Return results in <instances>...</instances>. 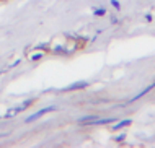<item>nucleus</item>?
Returning <instances> with one entry per match:
<instances>
[{
  "label": "nucleus",
  "mask_w": 155,
  "mask_h": 148,
  "mask_svg": "<svg viewBox=\"0 0 155 148\" xmlns=\"http://www.w3.org/2000/svg\"><path fill=\"white\" fill-rule=\"evenodd\" d=\"M118 21H119L118 16H113V15H111V25H118Z\"/></svg>",
  "instance_id": "nucleus-13"
},
{
  "label": "nucleus",
  "mask_w": 155,
  "mask_h": 148,
  "mask_svg": "<svg viewBox=\"0 0 155 148\" xmlns=\"http://www.w3.org/2000/svg\"><path fill=\"white\" fill-rule=\"evenodd\" d=\"M88 86V81H75V83H72V85H69V86H65L62 91H75V89H83V88H87Z\"/></svg>",
  "instance_id": "nucleus-2"
},
{
  "label": "nucleus",
  "mask_w": 155,
  "mask_h": 148,
  "mask_svg": "<svg viewBox=\"0 0 155 148\" xmlns=\"http://www.w3.org/2000/svg\"><path fill=\"white\" fill-rule=\"evenodd\" d=\"M124 138H126V133H119L118 137H114V140H116V142H123Z\"/></svg>",
  "instance_id": "nucleus-12"
},
{
  "label": "nucleus",
  "mask_w": 155,
  "mask_h": 148,
  "mask_svg": "<svg viewBox=\"0 0 155 148\" xmlns=\"http://www.w3.org/2000/svg\"><path fill=\"white\" fill-rule=\"evenodd\" d=\"M111 7H113V8H116V10H119V8H121V3H119L118 0H111Z\"/></svg>",
  "instance_id": "nucleus-11"
},
{
  "label": "nucleus",
  "mask_w": 155,
  "mask_h": 148,
  "mask_svg": "<svg viewBox=\"0 0 155 148\" xmlns=\"http://www.w3.org/2000/svg\"><path fill=\"white\" fill-rule=\"evenodd\" d=\"M132 124V120L131 119H124V120H119L116 125H113V130H121V129H124V127H127V125H131Z\"/></svg>",
  "instance_id": "nucleus-6"
},
{
  "label": "nucleus",
  "mask_w": 155,
  "mask_h": 148,
  "mask_svg": "<svg viewBox=\"0 0 155 148\" xmlns=\"http://www.w3.org/2000/svg\"><path fill=\"white\" fill-rule=\"evenodd\" d=\"M52 111H56V108H54V106H47V108H43L41 111H38V112H34V114L28 116V117H26V122H33V120L43 117L44 114H47V112H52Z\"/></svg>",
  "instance_id": "nucleus-1"
},
{
  "label": "nucleus",
  "mask_w": 155,
  "mask_h": 148,
  "mask_svg": "<svg viewBox=\"0 0 155 148\" xmlns=\"http://www.w3.org/2000/svg\"><path fill=\"white\" fill-rule=\"evenodd\" d=\"M0 73H3V70H0Z\"/></svg>",
  "instance_id": "nucleus-14"
},
{
  "label": "nucleus",
  "mask_w": 155,
  "mask_h": 148,
  "mask_svg": "<svg viewBox=\"0 0 155 148\" xmlns=\"http://www.w3.org/2000/svg\"><path fill=\"white\" fill-rule=\"evenodd\" d=\"M98 119V116H83V117L78 119V124H83V125H93V122Z\"/></svg>",
  "instance_id": "nucleus-5"
},
{
  "label": "nucleus",
  "mask_w": 155,
  "mask_h": 148,
  "mask_svg": "<svg viewBox=\"0 0 155 148\" xmlns=\"http://www.w3.org/2000/svg\"><path fill=\"white\" fill-rule=\"evenodd\" d=\"M154 88H155V83H152V85H149V86H147V88H144L142 91H139V93H137V95L134 96V98L131 99L129 103H134V101H137V99H139V98H142V96H145V95H147V93H149V91H152Z\"/></svg>",
  "instance_id": "nucleus-4"
},
{
  "label": "nucleus",
  "mask_w": 155,
  "mask_h": 148,
  "mask_svg": "<svg viewBox=\"0 0 155 148\" xmlns=\"http://www.w3.org/2000/svg\"><path fill=\"white\" fill-rule=\"evenodd\" d=\"M114 117H106V119H101V117H98L93 122V125H103V124H111V122H114Z\"/></svg>",
  "instance_id": "nucleus-7"
},
{
  "label": "nucleus",
  "mask_w": 155,
  "mask_h": 148,
  "mask_svg": "<svg viewBox=\"0 0 155 148\" xmlns=\"http://www.w3.org/2000/svg\"><path fill=\"white\" fill-rule=\"evenodd\" d=\"M43 57H44V52H34V54H31V56H30V60L36 62V60H41Z\"/></svg>",
  "instance_id": "nucleus-8"
},
{
  "label": "nucleus",
  "mask_w": 155,
  "mask_h": 148,
  "mask_svg": "<svg viewBox=\"0 0 155 148\" xmlns=\"http://www.w3.org/2000/svg\"><path fill=\"white\" fill-rule=\"evenodd\" d=\"M21 111H25V106H23V104H20V106H15V108H10L8 111H7L5 117H7V119H10V117H13V116L20 114V112H21Z\"/></svg>",
  "instance_id": "nucleus-3"
},
{
  "label": "nucleus",
  "mask_w": 155,
  "mask_h": 148,
  "mask_svg": "<svg viewBox=\"0 0 155 148\" xmlns=\"http://www.w3.org/2000/svg\"><path fill=\"white\" fill-rule=\"evenodd\" d=\"M93 15H95V16L106 15V8H95V10H93Z\"/></svg>",
  "instance_id": "nucleus-9"
},
{
  "label": "nucleus",
  "mask_w": 155,
  "mask_h": 148,
  "mask_svg": "<svg viewBox=\"0 0 155 148\" xmlns=\"http://www.w3.org/2000/svg\"><path fill=\"white\" fill-rule=\"evenodd\" d=\"M34 51H49V44H39V46H34Z\"/></svg>",
  "instance_id": "nucleus-10"
}]
</instances>
